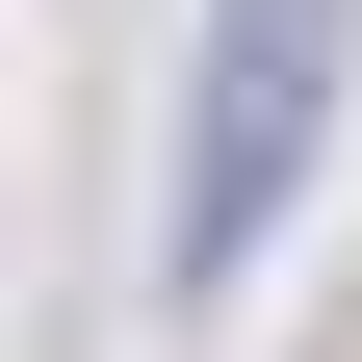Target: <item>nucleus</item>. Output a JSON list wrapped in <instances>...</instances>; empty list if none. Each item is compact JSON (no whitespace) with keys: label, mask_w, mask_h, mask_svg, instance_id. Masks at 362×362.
Instances as JSON below:
<instances>
[{"label":"nucleus","mask_w":362,"mask_h":362,"mask_svg":"<svg viewBox=\"0 0 362 362\" xmlns=\"http://www.w3.org/2000/svg\"><path fill=\"white\" fill-rule=\"evenodd\" d=\"M337 52H362V0H207V52H181V310H233L259 233L310 207V156H337Z\"/></svg>","instance_id":"nucleus-1"}]
</instances>
